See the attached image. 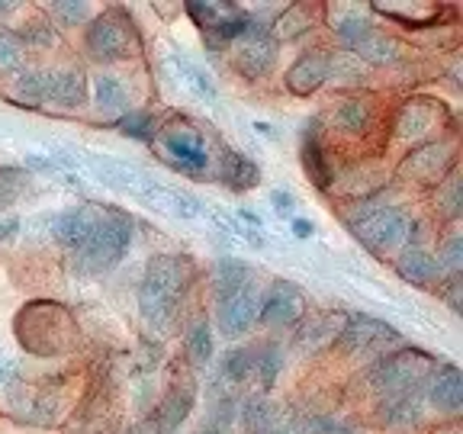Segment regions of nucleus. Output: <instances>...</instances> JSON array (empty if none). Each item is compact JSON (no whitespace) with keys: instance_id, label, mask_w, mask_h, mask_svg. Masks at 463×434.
Returning a JSON list of instances; mask_svg holds the SVG:
<instances>
[{"instance_id":"obj_9","label":"nucleus","mask_w":463,"mask_h":434,"mask_svg":"<svg viewBox=\"0 0 463 434\" xmlns=\"http://www.w3.org/2000/svg\"><path fill=\"white\" fill-rule=\"evenodd\" d=\"M338 36L347 49H354L364 61H373V65H390L399 58V45L390 36H383L380 29L370 26L364 16H347L338 23Z\"/></svg>"},{"instance_id":"obj_37","label":"nucleus","mask_w":463,"mask_h":434,"mask_svg":"<svg viewBox=\"0 0 463 434\" xmlns=\"http://www.w3.org/2000/svg\"><path fill=\"white\" fill-rule=\"evenodd\" d=\"M20 61H23V42L14 33L0 29V71H14V68H20Z\"/></svg>"},{"instance_id":"obj_30","label":"nucleus","mask_w":463,"mask_h":434,"mask_svg":"<svg viewBox=\"0 0 463 434\" xmlns=\"http://www.w3.org/2000/svg\"><path fill=\"white\" fill-rule=\"evenodd\" d=\"M335 123H338L341 129L361 136V132H367L370 123H373V109H370V103H364V100H347L335 109Z\"/></svg>"},{"instance_id":"obj_46","label":"nucleus","mask_w":463,"mask_h":434,"mask_svg":"<svg viewBox=\"0 0 463 434\" xmlns=\"http://www.w3.org/2000/svg\"><path fill=\"white\" fill-rule=\"evenodd\" d=\"M270 203H274V210H280V212H289V210H293V196H289L287 190H274Z\"/></svg>"},{"instance_id":"obj_11","label":"nucleus","mask_w":463,"mask_h":434,"mask_svg":"<svg viewBox=\"0 0 463 434\" xmlns=\"http://www.w3.org/2000/svg\"><path fill=\"white\" fill-rule=\"evenodd\" d=\"M450 165H454V142L434 138V142L419 145L412 155H405L399 171H402V177H409V181L441 184V177L450 171Z\"/></svg>"},{"instance_id":"obj_6","label":"nucleus","mask_w":463,"mask_h":434,"mask_svg":"<svg viewBox=\"0 0 463 434\" xmlns=\"http://www.w3.org/2000/svg\"><path fill=\"white\" fill-rule=\"evenodd\" d=\"M347 219V229L354 231L357 239L370 248V251H390L399 248L402 241H409V216L396 206H380V203H364L361 210L351 212Z\"/></svg>"},{"instance_id":"obj_28","label":"nucleus","mask_w":463,"mask_h":434,"mask_svg":"<svg viewBox=\"0 0 463 434\" xmlns=\"http://www.w3.org/2000/svg\"><path fill=\"white\" fill-rule=\"evenodd\" d=\"M187 14L206 29V36H213V33H219V29L229 26V23L241 20L245 10H241L239 4H196V0H190Z\"/></svg>"},{"instance_id":"obj_42","label":"nucleus","mask_w":463,"mask_h":434,"mask_svg":"<svg viewBox=\"0 0 463 434\" xmlns=\"http://www.w3.org/2000/svg\"><path fill=\"white\" fill-rule=\"evenodd\" d=\"M16 39L26 42V45H39V49H45V45L55 42V33H52V26H45V23H29V26H23V33Z\"/></svg>"},{"instance_id":"obj_21","label":"nucleus","mask_w":463,"mask_h":434,"mask_svg":"<svg viewBox=\"0 0 463 434\" xmlns=\"http://www.w3.org/2000/svg\"><path fill=\"white\" fill-rule=\"evenodd\" d=\"M241 434H289V419L268 399H248L241 412Z\"/></svg>"},{"instance_id":"obj_43","label":"nucleus","mask_w":463,"mask_h":434,"mask_svg":"<svg viewBox=\"0 0 463 434\" xmlns=\"http://www.w3.org/2000/svg\"><path fill=\"white\" fill-rule=\"evenodd\" d=\"M460 293H463V283H460V274H450L448 277V283H444L441 287V299L444 303L450 306V309L457 312V316H460L463 312V303H460Z\"/></svg>"},{"instance_id":"obj_34","label":"nucleus","mask_w":463,"mask_h":434,"mask_svg":"<svg viewBox=\"0 0 463 434\" xmlns=\"http://www.w3.org/2000/svg\"><path fill=\"white\" fill-rule=\"evenodd\" d=\"M187 357L196 363V367H206L213 357V335H210V326L206 322H196L194 332L187 338Z\"/></svg>"},{"instance_id":"obj_5","label":"nucleus","mask_w":463,"mask_h":434,"mask_svg":"<svg viewBox=\"0 0 463 434\" xmlns=\"http://www.w3.org/2000/svg\"><path fill=\"white\" fill-rule=\"evenodd\" d=\"M438 370L431 354L419 351V347H399L392 354H386L383 361H376L367 370V383L373 386L380 396H390V392L402 390H419L428 383V376Z\"/></svg>"},{"instance_id":"obj_38","label":"nucleus","mask_w":463,"mask_h":434,"mask_svg":"<svg viewBox=\"0 0 463 434\" xmlns=\"http://www.w3.org/2000/svg\"><path fill=\"white\" fill-rule=\"evenodd\" d=\"M97 100L103 109H123L126 90L116 78H97Z\"/></svg>"},{"instance_id":"obj_36","label":"nucleus","mask_w":463,"mask_h":434,"mask_svg":"<svg viewBox=\"0 0 463 434\" xmlns=\"http://www.w3.org/2000/svg\"><path fill=\"white\" fill-rule=\"evenodd\" d=\"M438 206H441V210L448 212L450 219L460 216V210H463V190H460V177H457V174H450V181L444 184L441 190H438Z\"/></svg>"},{"instance_id":"obj_7","label":"nucleus","mask_w":463,"mask_h":434,"mask_svg":"<svg viewBox=\"0 0 463 434\" xmlns=\"http://www.w3.org/2000/svg\"><path fill=\"white\" fill-rule=\"evenodd\" d=\"M161 152H165V158L171 161L177 171L194 174V177L206 174V167H210L206 138L187 123H174L161 132Z\"/></svg>"},{"instance_id":"obj_17","label":"nucleus","mask_w":463,"mask_h":434,"mask_svg":"<svg viewBox=\"0 0 463 434\" xmlns=\"http://www.w3.org/2000/svg\"><path fill=\"white\" fill-rule=\"evenodd\" d=\"M425 392H428V402H431L438 412L457 415V412H460V405H463V376H460V370H457L454 363H448V367H441V370H434V373L428 376Z\"/></svg>"},{"instance_id":"obj_13","label":"nucleus","mask_w":463,"mask_h":434,"mask_svg":"<svg viewBox=\"0 0 463 434\" xmlns=\"http://www.w3.org/2000/svg\"><path fill=\"white\" fill-rule=\"evenodd\" d=\"M390 341H399V332L392 326H386L383 318L373 316L347 318L338 335V347L345 354H364V351H373V347H386Z\"/></svg>"},{"instance_id":"obj_2","label":"nucleus","mask_w":463,"mask_h":434,"mask_svg":"<svg viewBox=\"0 0 463 434\" xmlns=\"http://www.w3.org/2000/svg\"><path fill=\"white\" fill-rule=\"evenodd\" d=\"M187 264L174 254H158L148 260L142 287H138V309L155 332L171 328V318L181 306L184 289H187Z\"/></svg>"},{"instance_id":"obj_33","label":"nucleus","mask_w":463,"mask_h":434,"mask_svg":"<svg viewBox=\"0 0 463 434\" xmlns=\"http://www.w3.org/2000/svg\"><path fill=\"white\" fill-rule=\"evenodd\" d=\"M26 187H29L26 167H0V206L20 200Z\"/></svg>"},{"instance_id":"obj_26","label":"nucleus","mask_w":463,"mask_h":434,"mask_svg":"<svg viewBox=\"0 0 463 434\" xmlns=\"http://www.w3.org/2000/svg\"><path fill=\"white\" fill-rule=\"evenodd\" d=\"M248 283H254L251 268H248L245 260H239V258H222L216 264V270H213L216 303H219V299H225V297H232V293H239V289H245Z\"/></svg>"},{"instance_id":"obj_29","label":"nucleus","mask_w":463,"mask_h":434,"mask_svg":"<svg viewBox=\"0 0 463 434\" xmlns=\"http://www.w3.org/2000/svg\"><path fill=\"white\" fill-rule=\"evenodd\" d=\"M254 373V351L251 347H232L229 354L219 363V383L222 386H239Z\"/></svg>"},{"instance_id":"obj_50","label":"nucleus","mask_w":463,"mask_h":434,"mask_svg":"<svg viewBox=\"0 0 463 434\" xmlns=\"http://www.w3.org/2000/svg\"><path fill=\"white\" fill-rule=\"evenodd\" d=\"M10 10H14V7H10V4H0V16H4V14H10Z\"/></svg>"},{"instance_id":"obj_25","label":"nucleus","mask_w":463,"mask_h":434,"mask_svg":"<svg viewBox=\"0 0 463 434\" xmlns=\"http://www.w3.org/2000/svg\"><path fill=\"white\" fill-rule=\"evenodd\" d=\"M219 181H222L225 187H232V190H251L254 184L260 181V171H258V165H254L251 158H245V155L229 152V148H225L222 158H219Z\"/></svg>"},{"instance_id":"obj_19","label":"nucleus","mask_w":463,"mask_h":434,"mask_svg":"<svg viewBox=\"0 0 463 434\" xmlns=\"http://www.w3.org/2000/svg\"><path fill=\"white\" fill-rule=\"evenodd\" d=\"M438 116H441V103L425 100V97H419V100H412V103H405L402 113H399L396 136L405 138V142H419V138H425L428 132L434 129Z\"/></svg>"},{"instance_id":"obj_12","label":"nucleus","mask_w":463,"mask_h":434,"mask_svg":"<svg viewBox=\"0 0 463 434\" xmlns=\"http://www.w3.org/2000/svg\"><path fill=\"white\" fill-rule=\"evenodd\" d=\"M87 52L100 61H116L132 52V33L119 14H103L87 26Z\"/></svg>"},{"instance_id":"obj_40","label":"nucleus","mask_w":463,"mask_h":434,"mask_svg":"<svg viewBox=\"0 0 463 434\" xmlns=\"http://www.w3.org/2000/svg\"><path fill=\"white\" fill-rule=\"evenodd\" d=\"M116 129H123L126 136L132 138H148L152 136V116L148 113H123L119 119H116Z\"/></svg>"},{"instance_id":"obj_15","label":"nucleus","mask_w":463,"mask_h":434,"mask_svg":"<svg viewBox=\"0 0 463 434\" xmlns=\"http://www.w3.org/2000/svg\"><path fill=\"white\" fill-rule=\"evenodd\" d=\"M328 74H332V55L322 49H309L287 71V90L297 97H309L326 84Z\"/></svg>"},{"instance_id":"obj_20","label":"nucleus","mask_w":463,"mask_h":434,"mask_svg":"<svg viewBox=\"0 0 463 434\" xmlns=\"http://www.w3.org/2000/svg\"><path fill=\"white\" fill-rule=\"evenodd\" d=\"M341 328H345V318L341 316H312V318H303V326L297 332V344L303 354H316V351H326L338 341Z\"/></svg>"},{"instance_id":"obj_23","label":"nucleus","mask_w":463,"mask_h":434,"mask_svg":"<svg viewBox=\"0 0 463 434\" xmlns=\"http://www.w3.org/2000/svg\"><path fill=\"white\" fill-rule=\"evenodd\" d=\"M303 167L309 174V181L316 184L318 190L332 187V165H328L326 152H322V142H318V123L312 119L303 132Z\"/></svg>"},{"instance_id":"obj_4","label":"nucleus","mask_w":463,"mask_h":434,"mask_svg":"<svg viewBox=\"0 0 463 434\" xmlns=\"http://www.w3.org/2000/svg\"><path fill=\"white\" fill-rule=\"evenodd\" d=\"M132 245V219L119 210H107L100 206V219L97 229L90 231V239L84 241V248L74 251V264L87 274H100V270L116 268L126 258Z\"/></svg>"},{"instance_id":"obj_45","label":"nucleus","mask_w":463,"mask_h":434,"mask_svg":"<svg viewBox=\"0 0 463 434\" xmlns=\"http://www.w3.org/2000/svg\"><path fill=\"white\" fill-rule=\"evenodd\" d=\"M16 231H20V219H16V216H4V212H0V245L14 241Z\"/></svg>"},{"instance_id":"obj_27","label":"nucleus","mask_w":463,"mask_h":434,"mask_svg":"<svg viewBox=\"0 0 463 434\" xmlns=\"http://www.w3.org/2000/svg\"><path fill=\"white\" fill-rule=\"evenodd\" d=\"M87 97L84 74L80 71H55L49 74V87H45V100L58 103V107H80Z\"/></svg>"},{"instance_id":"obj_8","label":"nucleus","mask_w":463,"mask_h":434,"mask_svg":"<svg viewBox=\"0 0 463 434\" xmlns=\"http://www.w3.org/2000/svg\"><path fill=\"white\" fill-rule=\"evenodd\" d=\"M235 68H239L241 74H245L248 80H258L264 78V74L274 68L277 61V42L270 39V33L264 26H258V23L248 16V26L241 29V36L235 39Z\"/></svg>"},{"instance_id":"obj_44","label":"nucleus","mask_w":463,"mask_h":434,"mask_svg":"<svg viewBox=\"0 0 463 434\" xmlns=\"http://www.w3.org/2000/svg\"><path fill=\"white\" fill-rule=\"evenodd\" d=\"M460 245H463L460 239H450L448 241V251H444L441 268H448L450 274H460V264H463V260H460Z\"/></svg>"},{"instance_id":"obj_41","label":"nucleus","mask_w":463,"mask_h":434,"mask_svg":"<svg viewBox=\"0 0 463 434\" xmlns=\"http://www.w3.org/2000/svg\"><path fill=\"white\" fill-rule=\"evenodd\" d=\"M52 16H58L61 23H71V26H78V23L87 20V4H74V0H61V4H52Z\"/></svg>"},{"instance_id":"obj_10","label":"nucleus","mask_w":463,"mask_h":434,"mask_svg":"<svg viewBox=\"0 0 463 434\" xmlns=\"http://www.w3.org/2000/svg\"><path fill=\"white\" fill-rule=\"evenodd\" d=\"M306 318L303 289L289 280H277L258 309V322L270 328H297Z\"/></svg>"},{"instance_id":"obj_32","label":"nucleus","mask_w":463,"mask_h":434,"mask_svg":"<svg viewBox=\"0 0 463 434\" xmlns=\"http://www.w3.org/2000/svg\"><path fill=\"white\" fill-rule=\"evenodd\" d=\"M309 26H312L309 7L297 4V7L283 10L280 23H277V29H274V36H277V39H297V36H303V33H306Z\"/></svg>"},{"instance_id":"obj_16","label":"nucleus","mask_w":463,"mask_h":434,"mask_svg":"<svg viewBox=\"0 0 463 434\" xmlns=\"http://www.w3.org/2000/svg\"><path fill=\"white\" fill-rule=\"evenodd\" d=\"M97 219H100V206H78V210H68V212H58L55 222H52V231H55V239L61 241L65 248L78 251L84 248V241L90 239V231L97 229Z\"/></svg>"},{"instance_id":"obj_22","label":"nucleus","mask_w":463,"mask_h":434,"mask_svg":"<svg viewBox=\"0 0 463 434\" xmlns=\"http://www.w3.org/2000/svg\"><path fill=\"white\" fill-rule=\"evenodd\" d=\"M396 270L402 280H409L412 287H431L434 280H441V260L431 258L421 248H405L396 258Z\"/></svg>"},{"instance_id":"obj_3","label":"nucleus","mask_w":463,"mask_h":434,"mask_svg":"<svg viewBox=\"0 0 463 434\" xmlns=\"http://www.w3.org/2000/svg\"><path fill=\"white\" fill-rule=\"evenodd\" d=\"M90 167H94L107 184L129 190L145 206H152V210H158V212H167V216H177V219H196L203 212V206L194 196L181 193V190H174V187H165V184L152 181L148 174L132 171L129 165H119V161H97V165H90Z\"/></svg>"},{"instance_id":"obj_14","label":"nucleus","mask_w":463,"mask_h":434,"mask_svg":"<svg viewBox=\"0 0 463 434\" xmlns=\"http://www.w3.org/2000/svg\"><path fill=\"white\" fill-rule=\"evenodd\" d=\"M219 332L225 338H241L245 332H251V326L258 322V287L248 283L245 289L232 293V297L219 299V312H216Z\"/></svg>"},{"instance_id":"obj_1","label":"nucleus","mask_w":463,"mask_h":434,"mask_svg":"<svg viewBox=\"0 0 463 434\" xmlns=\"http://www.w3.org/2000/svg\"><path fill=\"white\" fill-rule=\"evenodd\" d=\"M14 332L16 341L36 357L68 354L80 341L78 318L61 303H52V299H33V303L23 306L16 312Z\"/></svg>"},{"instance_id":"obj_48","label":"nucleus","mask_w":463,"mask_h":434,"mask_svg":"<svg viewBox=\"0 0 463 434\" xmlns=\"http://www.w3.org/2000/svg\"><path fill=\"white\" fill-rule=\"evenodd\" d=\"M239 216H241V219H245V222H251V225H260V219H258V216H254V212H248V210H241V212H239Z\"/></svg>"},{"instance_id":"obj_47","label":"nucleus","mask_w":463,"mask_h":434,"mask_svg":"<svg viewBox=\"0 0 463 434\" xmlns=\"http://www.w3.org/2000/svg\"><path fill=\"white\" fill-rule=\"evenodd\" d=\"M293 231H297L299 239H306V235H312V222H303V219H297V222H293Z\"/></svg>"},{"instance_id":"obj_49","label":"nucleus","mask_w":463,"mask_h":434,"mask_svg":"<svg viewBox=\"0 0 463 434\" xmlns=\"http://www.w3.org/2000/svg\"><path fill=\"white\" fill-rule=\"evenodd\" d=\"M434 434H460V428H454V425H448V428H438Z\"/></svg>"},{"instance_id":"obj_18","label":"nucleus","mask_w":463,"mask_h":434,"mask_svg":"<svg viewBox=\"0 0 463 434\" xmlns=\"http://www.w3.org/2000/svg\"><path fill=\"white\" fill-rule=\"evenodd\" d=\"M194 399H196V386L190 380L184 383H174L171 392L165 396V402L158 405V412H155V431L158 434H174L177 428L187 421L190 409H194Z\"/></svg>"},{"instance_id":"obj_24","label":"nucleus","mask_w":463,"mask_h":434,"mask_svg":"<svg viewBox=\"0 0 463 434\" xmlns=\"http://www.w3.org/2000/svg\"><path fill=\"white\" fill-rule=\"evenodd\" d=\"M421 392H425V386L383 396L380 415H383L386 425H415V421H421Z\"/></svg>"},{"instance_id":"obj_35","label":"nucleus","mask_w":463,"mask_h":434,"mask_svg":"<svg viewBox=\"0 0 463 434\" xmlns=\"http://www.w3.org/2000/svg\"><path fill=\"white\" fill-rule=\"evenodd\" d=\"M45 87H49V71H26V74H20V80H16L20 103H29V107L43 103L45 100Z\"/></svg>"},{"instance_id":"obj_39","label":"nucleus","mask_w":463,"mask_h":434,"mask_svg":"<svg viewBox=\"0 0 463 434\" xmlns=\"http://www.w3.org/2000/svg\"><path fill=\"white\" fill-rule=\"evenodd\" d=\"M177 71L187 78V84H194V90L200 97H206V100H213V97H216V87H213V80L206 78V74H203L196 65H190L187 58H177Z\"/></svg>"},{"instance_id":"obj_31","label":"nucleus","mask_w":463,"mask_h":434,"mask_svg":"<svg viewBox=\"0 0 463 434\" xmlns=\"http://www.w3.org/2000/svg\"><path fill=\"white\" fill-rule=\"evenodd\" d=\"M280 370H283V351L277 344H264L254 351V373H258L264 390H270L277 383Z\"/></svg>"}]
</instances>
